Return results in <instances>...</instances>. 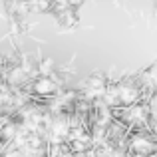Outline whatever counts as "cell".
Instances as JSON below:
<instances>
[{"mask_svg":"<svg viewBox=\"0 0 157 157\" xmlns=\"http://www.w3.org/2000/svg\"><path fill=\"white\" fill-rule=\"evenodd\" d=\"M117 86V100L119 104H125V105H131L135 104V101L139 100V94H141V88H139L137 84H133V82H119Z\"/></svg>","mask_w":157,"mask_h":157,"instance_id":"cell-1","label":"cell"},{"mask_svg":"<svg viewBox=\"0 0 157 157\" xmlns=\"http://www.w3.org/2000/svg\"><path fill=\"white\" fill-rule=\"evenodd\" d=\"M123 119L133 127H143V125H147V121H149V109L143 107V105L131 104L125 111H123Z\"/></svg>","mask_w":157,"mask_h":157,"instance_id":"cell-2","label":"cell"},{"mask_svg":"<svg viewBox=\"0 0 157 157\" xmlns=\"http://www.w3.org/2000/svg\"><path fill=\"white\" fill-rule=\"evenodd\" d=\"M105 80L101 76H92L88 82H86V86H84V94H86V98L88 100H92V98H100V96H104V92H105Z\"/></svg>","mask_w":157,"mask_h":157,"instance_id":"cell-3","label":"cell"},{"mask_svg":"<svg viewBox=\"0 0 157 157\" xmlns=\"http://www.w3.org/2000/svg\"><path fill=\"white\" fill-rule=\"evenodd\" d=\"M58 90V84L52 80V76H40L34 84V92L38 96H54Z\"/></svg>","mask_w":157,"mask_h":157,"instance_id":"cell-4","label":"cell"},{"mask_svg":"<svg viewBox=\"0 0 157 157\" xmlns=\"http://www.w3.org/2000/svg\"><path fill=\"white\" fill-rule=\"evenodd\" d=\"M131 149L135 151L137 155H149L151 151L155 149L153 141H151L149 137H145V135H135L133 139H131Z\"/></svg>","mask_w":157,"mask_h":157,"instance_id":"cell-5","label":"cell"},{"mask_svg":"<svg viewBox=\"0 0 157 157\" xmlns=\"http://www.w3.org/2000/svg\"><path fill=\"white\" fill-rule=\"evenodd\" d=\"M28 2V10L40 14V12H46L50 8V0H26Z\"/></svg>","mask_w":157,"mask_h":157,"instance_id":"cell-6","label":"cell"},{"mask_svg":"<svg viewBox=\"0 0 157 157\" xmlns=\"http://www.w3.org/2000/svg\"><path fill=\"white\" fill-rule=\"evenodd\" d=\"M52 70H54V60H52V58H46V60L40 62L38 72L42 74V76H52Z\"/></svg>","mask_w":157,"mask_h":157,"instance_id":"cell-7","label":"cell"},{"mask_svg":"<svg viewBox=\"0 0 157 157\" xmlns=\"http://www.w3.org/2000/svg\"><path fill=\"white\" fill-rule=\"evenodd\" d=\"M147 109H149V117H153L155 123H157V94L149 100V107Z\"/></svg>","mask_w":157,"mask_h":157,"instance_id":"cell-8","label":"cell"},{"mask_svg":"<svg viewBox=\"0 0 157 157\" xmlns=\"http://www.w3.org/2000/svg\"><path fill=\"white\" fill-rule=\"evenodd\" d=\"M4 157H22V153L20 151H10V153H6Z\"/></svg>","mask_w":157,"mask_h":157,"instance_id":"cell-9","label":"cell"},{"mask_svg":"<svg viewBox=\"0 0 157 157\" xmlns=\"http://www.w3.org/2000/svg\"><path fill=\"white\" fill-rule=\"evenodd\" d=\"M60 157H74V155H70V153H64V155H60Z\"/></svg>","mask_w":157,"mask_h":157,"instance_id":"cell-10","label":"cell"},{"mask_svg":"<svg viewBox=\"0 0 157 157\" xmlns=\"http://www.w3.org/2000/svg\"><path fill=\"white\" fill-rule=\"evenodd\" d=\"M153 131H155V135H157V123H155V127H153Z\"/></svg>","mask_w":157,"mask_h":157,"instance_id":"cell-11","label":"cell"}]
</instances>
